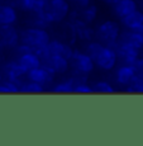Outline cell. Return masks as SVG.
<instances>
[{"instance_id": "ffe728a7", "label": "cell", "mask_w": 143, "mask_h": 146, "mask_svg": "<svg viewBox=\"0 0 143 146\" xmlns=\"http://www.w3.org/2000/svg\"><path fill=\"white\" fill-rule=\"evenodd\" d=\"M19 88H20V93H26V94H41L44 92L43 85L28 79H24L22 81Z\"/></svg>"}, {"instance_id": "3957f363", "label": "cell", "mask_w": 143, "mask_h": 146, "mask_svg": "<svg viewBox=\"0 0 143 146\" xmlns=\"http://www.w3.org/2000/svg\"><path fill=\"white\" fill-rule=\"evenodd\" d=\"M94 64L96 67H99L100 70L104 71H110L118 64V55L114 47L106 46L103 44V47L100 48V51L95 55V57L92 58Z\"/></svg>"}, {"instance_id": "7402d4cb", "label": "cell", "mask_w": 143, "mask_h": 146, "mask_svg": "<svg viewBox=\"0 0 143 146\" xmlns=\"http://www.w3.org/2000/svg\"><path fill=\"white\" fill-rule=\"evenodd\" d=\"M20 84L15 83V81L1 79L0 80V94H18L20 93Z\"/></svg>"}, {"instance_id": "52a82bcc", "label": "cell", "mask_w": 143, "mask_h": 146, "mask_svg": "<svg viewBox=\"0 0 143 146\" xmlns=\"http://www.w3.org/2000/svg\"><path fill=\"white\" fill-rule=\"evenodd\" d=\"M1 74L4 76V79L12 80L20 84L22 81L26 79L27 71L20 66V64L16 60H10L4 62V65L1 67Z\"/></svg>"}, {"instance_id": "6da1fadb", "label": "cell", "mask_w": 143, "mask_h": 146, "mask_svg": "<svg viewBox=\"0 0 143 146\" xmlns=\"http://www.w3.org/2000/svg\"><path fill=\"white\" fill-rule=\"evenodd\" d=\"M20 42L32 47V51L36 52L39 57H44L47 53V44L51 41V36L46 28L39 27H28L19 32Z\"/></svg>"}, {"instance_id": "ac0fdd59", "label": "cell", "mask_w": 143, "mask_h": 146, "mask_svg": "<svg viewBox=\"0 0 143 146\" xmlns=\"http://www.w3.org/2000/svg\"><path fill=\"white\" fill-rule=\"evenodd\" d=\"M122 19V24L127 29H130V31H134L137 27H139L141 24H143V12L141 10H134L130 14L128 15L123 17Z\"/></svg>"}, {"instance_id": "d4e9b609", "label": "cell", "mask_w": 143, "mask_h": 146, "mask_svg": "<svg viewBox=\"0 0 143 146\" xmlns=\"http://www.w3.org/2000/svg\"><path fill=\"white\" fill-rule=\"evenodd\" d=\"M30 23H32L33 27H39V28H47L49 26L38 13H33V17L30 18Z\"/></svg>"}, {"instance_id": "836d02e7", "label": "cell", "mask_w": 143, "mask_h": 146, "mask_svg": "<svg viewBox=\"0 0 143 146\" xmlns=\"http://www.w3.org/2000/svg\"><path fill=\"white\" fill-rule=\"evenodd\" d=\"M1 79H3V78H1V75H0V80H1Z\"/></svg>"}, {"instance_id": "2e32d148", "label": "cell", "mask_w": 143, "mask_h": 146, "mask_svg": "<svg viewBox=\"0 0 143 146\" xmlns=\"http://www.w3.org/2000/svg\"><path fill=\"white\" fill-rule=\"evenodd\" d=\"M119 41L129 44V46L134 47V48H137V50H139V51L143 48V36L139 35V33H137L136 31L127 29L125 32L120 33Z\"/></svg>"}, {"instance_id": "9a60e30c", "label": "cell", "mask_w": 143, "mask_h": 146, "mask_svg": "<svg viewBox=\"0 0 143 146\" xmlns=\"http://www.w3.org/2000/svg\"><path fill=\"white\" fill-rule=\"evenodd\" d=\"M47 51L48 53H55V55H61L63 57L69 58L74 53V48L66 42H62L60 40H51L47 44Z\"/></svg>"}, {"instance_id": "4fadbf2b", "label": "cell", "mask_w": 143, "mask_h": 146, "mask_svg": "<svg viewBox=\"0 0 143 146\" xmlns=\"http://www.w3.org/2000/svg\"><path fill=\"white\" fill-rule=\"evenodd\" d=\"M18 21V10L13 4L0 3V26L15 24Z\"/></svg>"}, {"instance_id": "d6a6232c", "label": "cell", "mask_w": 143, "mask_h": 146, "mask_svg": "<svg viewBox=\"0 0 143 146\" xmlns=\"http://www.w3.org/2000/svg\"><path fill=\"white\" fill-rule=\"evenodd\" d=\"M1 50H3V47H1V46H0V51H1Z\"/></svg>"}, {"instance_id": "277c9868", "label": "cell", "mask_w": 143, "mask_h": 146, "mask_svg": "<svg viewBox=\"0 0 143 146\" xmlns=\"http://www.w3.org/2000/svg\"><path fill=\"white\" fill-rule=\"evenodd\" d=\"M70 67H72L75 72L89 75L95 69L94 60L86 52L74 50V53L70 57Z\"/></svg>"}, {"instance_id": "f546056e", "label": "cell", "mask_w": 143, "mask_h": 146, "mask_svg": "<svg viewBox=\"0 0 143 146\" xmlns=\"http://www.w3.org/2000/svg\"><path fill=\"white\" fill-rule=\"evenodd\" d=\"M134 31H136L137 33H139V35H142V36H143V24H141L139 27H137Z\"/></svg>"}, {"instance_id": "5b68a950", "label": "cell", "mask_w": 143, "mask_h": 146, "mask_svg": "<svg viewBox=\"0 0 143 146\" xmlns=\"http://www.w3.org/2000/svg\"><path fill=\"white\" fill-rule=\"evenodd\" d=\"M55 75L56 74L48 66L42 64L41 66L27 71L26 79L36 81V83L41 84V85H43V86H47V85H52L53 84V81H55Z\"/></svg>"}, {"instance_id": "e0dca14e", "label": "cell", "mask_w": 143, "mask_h": 146, "mask_svg": "<svg viewBox=\"0 0 143 146\" xmlns=\"http://www.w3.org/2000/svg\"><path fill=\"white\" fill-rule=\"evenodd\" d=\"M137 9H138V5H137L136 0H119L114 5V12L119 18H123Z\"/></svg>"}, {"instance_id": "f1b7e54d", "label": "cell", "mask_w": 143, "mask_h": 146, "mask_svg": "<svg viewBox=\"0 0 143 146\" xmlns=\"http://www.w3.org/2000/svg\"><path fill=\"white\" fill-rule=\"evenodd\" d=\"M103 1H105L106 4H109V5H113V7H114V5H115L119 1V0H103Z\"/></svg>"}, {"instance_id": "1f68e13d", "label": "cell", "mask_w": 143, "mask_h": 146, "mask_svg": "<svg viewBox=\"0 0 143 146\" xmlns=\"http://www.w3.org/2000/svg\"><path fill=\"white\" fill-rule=\"evenodd\" d=\"M5 1H8V0H0V3H5Z\"/></svg>"}, {"instance_id": "4316f807", "label": "cell", "mask_w": 143, "mask_h": 146, "mask_svg": "<svg viewBox=\"0 0 143 146\" xmlns=\"http://www.w3.org/2000/svg\"><path fill=\"white\" fill-rule=\"evenodd\" d=\"M132 66L134 67L137 74H143V57H138Z\"/></svg>"}, {"instance_id": "cb8c5ba5", "label": "cell", "mask_w": 143, "mask_h": 146, "mask_svg": "<svg viewBox=\"0 0 143 146\" xmlns=\"http://www.w3.org/2000/svg\"><path fill=\"white\" fill-rule=\"evenodd\" d=\"M72 93H75V94H90V93H94V90H92V86L86 81V83H80V84H77V85H75Z\"/></svg>"}, {"instance_id": "8fae6325", "label": "cell", "mask_w": 143, "mask_h": 146, "mask_svg": "<svg viewBox=\"0 0 143 146\" xmlns=\"http://www.w3.org/2000/svg\"><path fill=\"white\" fill-rule=\"evenodd\" d=\"M70 24H71L72 29H74L75 37L78 38L80 41L89 42V41L94 40L95 29L90 26V24L85 23V22H84L82 19H80L78 17H74Z\"/></svg>"}, {"instance_id": "9c48e42d", "label": "cell", "mask_w": 143, "mask_h": 146, "mask_svg": "<svg viewBox=\"0 0 143 146\" xmlns=\"http://www.w3.org/2000/svg\"><path fill=\"white\" fill-rule=\"evenodd\" d=\"M47 9L51 13L53 23H60L69 17L70 3L67 0H48Z\"/></svg>"}, {"instance_id": "30bf717a", "label": "cell", "mask_w": 143, "mask_h": 146, "mask_svg": "<svg viewBox=\"0 0 143 146\" xmlns=\"http://www.w3.org/2000/svg\"><path fill=\"white\" fill-rule=\"evenodd\" d=\"M114 48L118 55V61L122 64H127V65H133L134 61L139 57V50L134 48V47L129 46V44L124 43V42L119 41L114 44Z\"/></svg>"}, {"instance_id": "4dcf8cb0", "label": "cell", "mask_w": 143, "mask_h": 146, "mask_svg": "<svg viewBox=\"0 0 143 146\" xmlns=\"http://www.w3.org/2000/svg\"><path fill=\"white\" fill-rule=\"evenodd\" d=\"M4 62H5L4 58H3V56L0 55V71H1V67H3V65H4Z\"/></svg>"}, {"instance_id": "d6986e66", "label": "cell", "mask_w": 143, "mask_h": 146, "mask_svg": "<svg viewBox=\"0 0 143 146\" xmlns=\"http://www.w3.org/2000/svg\"><path fill=\"white\" fill-rule=\"evenodd\" d=\"M98 14H99L98 7L95 4H92V3H90L89 5L81 8V12L78 13V18L82 19L85 23L91 24V23H94V22L96 21Z\"/></svg>"}, {"instance_id": "ba28073f", "label": "cell", "mask_w": 143, "mask_h": 146, "mask_svg": "<svg viewBox=\"0 0 143 146\" xmlns=\"http://www.w3.org/2000/svg\"><path fill=\"white\" fill-rule=\"evenodd\" d=\"M19 42L20 35L14 24L0 26V46L3 48H15Z\"/></svg>"}, {"instance_id": "7a4b0ae2", "label": "cell", "mask_w": 143, "mask_h": 146, "mask_svg": "<svg viewBox=\"0 0 143 146\" xmlns=\"http://www.w3.org/2000/svg\"><path fill=\"white\" fill-rule=\"evenodd\" d=\"M95 37L101 42L103 44L111 46L118 42L120 37V26L115 21H105L101 22L95 29Z\"/></svg>"}, {"instance_id": "603a6c76", "label": "cell", "mask_w": 143, "mask_h": 146, "mask_svg": "<svg viewBox=\"0 0 143 146\" xmlns=\"http://www.w3.org/2000/svg\"><path fill=\"white\" fill-rule=\"evenodd\" d=\"M91 86L94 93H99V94H111L115 92L114 86L106 80H98Z\"/></svg>"}, {"instance_id": "83f0119b", "label": "cell", "mask_w": 143, "mask_h": 146, "mask_svg": "<svg viewBox=\"0 0 143 146\" xmlns=\"http://www.w3.org/2000/svg\"><path fill=\"white\" fill-rule=\"evenodd\" d=\"M72 1L75 3V4L77 5V7H80V8H84V7H86V5H89L91 3V0H72Z\"/></svg>"}, {"instance_id": "8992f818", "label": "cell", "mask_w": 143, "mask_h": 146, "mask_svg": "<svg viewBox=\"0 0 143 146\" xmlns=\"http://www.w3.org/2000/svg\"><path fill=\"white\" fill-rule=\"evenodd\" d=\"M42 64L48 66L55 74L63 75L70 70V60L61 55H55V53H48L47 51L46 56L42 57Z\"/></svg>"}, {"instance_id": "484cf974", "label": "cell", "mask_w": 143, "mask_h": 146, "mask_svg": "<svg viewBox=\"0 0 143 146\" xmlns=\"http://www.w3.org/2000/svg\"><path fill=\"white\" fill-rule=\"evenodd\" d=\"M48 4V0H33V10L32 13H39Z\"/></svg>"}, {"instance_id": "7c38bea8", "label": "cell", "mask_w": 143, "mask_h": 146, "mask_svg": "<svg viewBox=\"0 0 143 146\" xmlns=\"http://www.w3.org/2000/svg\"><path fill=\"white\" fill-rule=\"evenodd\" d=\"M136 70L132 65H127V64H122L118 69L115 70V75H114V79L115 83L119 84L122 86H127L132 83V80L136 76Z\"/></svg>"}, {"instance_id": "44dd1931", "label": "cell", "mask_w": 143, "mask_h": 146, "mask_svg": "<svg viewBox=\"0 0 143 146\" xmlns=\"http://www.w3.org/2000/svg\"><path fill=\"white\" fill-rule=\"evenodd\" d=\"M74 86H75V83L72 80V78L70 76L65 80L60 81V83L55 84L51 90L56 94H70L74 92Z\"/></svg>"}, {"instance_id": "5bb4252c", "label": "cell", "mask_w": 143, "mask_h": 146, "mask_svg": "<svg viewBox=\"0 0 143 146\" xmlns=\"http://www.w3.org/2000/svg\"><path fill=\"white\" fill-rule=\"evenodd\" d=\"M16 61L20 64V66L26 71H29V70L36 69V67L42 65V58L33 51H28L26 53L18 55L16 56Z\"/></svg>"}]
</instances>
